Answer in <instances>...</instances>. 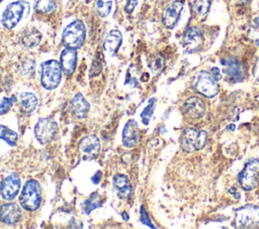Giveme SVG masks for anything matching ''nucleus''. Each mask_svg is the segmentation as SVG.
<instances>
[{
    "instance_id": "nucleus-1",
    "label": "nucleus",
    "mask_w": 259,
    "mask_h": 229,
    "mask_svg": "<svg viewBox=\"0 0 259 229\" xmlns=\"http://www.w3.org/2000/svg\"><path fill=\"white\" fill-rule=\"evenodd\" d=\"M20 206L27 211H35L41 203V189L37 181L28 180L19 197Z\"/></svg>"
},
{
    "instance_id": "nucleus-2",
    "label": "nucleus",
    "mask_w": 259,
    "mask_h": 229,
    "mask_svg": "<svg viewBox=\"0 0 259 229\" xmlns=\"http://www.w3.org/2000/svg\"><path fill=\"white\" fill-rule=\"evenodd\" d=\"M86 28L81 20H74L63 31L62 42L68 48L77 49L81 47L85 41Z\"/></svg>"
},
{
    "instance_id": "nucleus-3",
    "label": "nucleus",
    "mask_w": 259,
    "mask_h": 229,
    "mask_svg": "<svg viewBox=\"0 0 259 229\" xmlns=\"http://www.w3.org/2000/svg\"><path fill=\"white\" fill-rule=\"evenodd\" d=\"M207 139L205 131L194 128H186L182 131L179 142L180 147L185 152H193L204 147Z\"/></svg>"
},
{
    "instance_id": "nucleus-4",
    "label": "nucleus",
    "mask_w": 259,
    "mask_h": 229,
    "mask_svg": "<svg viewBox=\"0 0 259 229\" xmlns=\"http://www.w3.org/2000/svg\"><path fill=\"white\" fill-rule=\"evenodd\" d=\"M62 67L55 60L47 61L41 64V77L40 82L45 89L54 90L56 89L62 79Z\"/></svg>"
},
{
    "instance_id": "nucleus-5",
    "label": "nucleus",
    "mask_w": 259,
    "mask_h": 229,
    "mask_svg": "<svg viewBox=\"0 0 259 229\" xmlns=\"http://www.w3.org/2000/svg\"><path fill=\"white\" fill-rule=\"evenodd\" d=\"M234 225L238 228H259V206L247 205L237 209Z\"/></svg>"
},
{
    "instance_id": "nucleus-6",
    "label": "nucleus",
    "mask_w": 259,
    "mask_h": 229,
    "mask_svg": "<svg viewBox=\"0 0 259 229\" xmlns=\"http://www.w3.org/2000/svg\"><path fill=\"white\" fill-rule=\"evenodd\" d=\"M29 10V5L25 1H15L8 4L2 13L1 22L7 29H12L23 17L24 13Z\"/></svg>"
},
{
    "instance_id": "nucleus-7",
    "label": "nucleus",
    "mask_w": 259,
    "mask_h": 229,
    "mask_svg": "<svg viewBox=\"0 0 259 229\" xmlns=\"http://www.w3.org/2000/svg\"><path fill=\"white\" fill-rule=\"evenodd\" d=\"M238 182L244 190H253L259 182V160L250 159L238 176Z\"/></svg>"
},
{
    "instance_id": "nucleus-8",
    "label": "nucleus",
    "mask_w": 259,
    "mask_h": 229,
    "mask_svg": "<svg viewBox=\"0 0 259 229\" xmlns=\"http://www.w3.org/2000/svg\"><path fill=\"white\" fill-rule=\"evenodd\" d=\"M58 132V124L51 118H40L34 126V135L40 144L50 143Z\"/></svg>"
},
{
    "instance_id": "nucleus-9",
    "label": "nucleus",
    "mask_w": 259,
    "mask_h": 229,
    "mask_svg": "<svg viewBox=\"0 0 259 229\" xmlns=\"http://www.w3.org/2000/svg\"><path fill=\"white\" fill-rule=\"evenodd\" d=\"M194 88L206 97H214L219 92V85L213 76L205 71H201L197 74Z\"/></svg>"
},
{
    "instance_id": "nucleus-10",
    "label": "nucleus",
    "mask_w": 259,
    "mask_h": 229,
    "mask_svg": "<svg viewBox=\"0 0 259 229\" xmlns=\"http://www.w3.org/2000/svg\"><path fill=\"white\" fill-rule=\"evenodd\" d=\"M20 178L17 174H11L7 176L0 184V196L2 199L11 201L18 194L20 189Z\"/></svg>"
},
{
    "instance_id": "nucleus-11",
    "label": "nucleus",
    "mask_w": 259,
    "mask_h": 229,
    "mask_svg": "<svg viewBox=\"0 0 259 229\" xmlns=\"http://www.w3.org/2000/svg\"><path fill=\"white\" fill-rule=\"evenodd\" d=\"M183 10L182 1H174L164 10L162 14V22L165 27L173 28L180 19L181 12Z\"/></svg>"
},
{
    "instance_id": "nucleus-12",
    "label": "nucleus",
    "mask_w": 259,
    "mask_h": 229,
    "mask_svg": "<svg viewBox=\"0 0 259 229\" xmlns=\"http://www.w3.org/2000/svg\"><path fill=\"white\" fill-rule=\"evenodd\" d=\"M79 149L85 159L94 158L100 149V142L98 137L94 134L83 137L79 143Z\"/></svg>"
},
{
    "instance_id": "nucleus-13",
    "label": "nucleus",
    "mask_w": 259,
    "mask_h": 229,
    "mask_svg": "<svg viewBox=\"0 0 259 229\" xmlns=\"http://www.w3.org/2000/svg\"><path fill=\"white\" fill-rule=\"evenodd\" d=\"M22 212L17 204L6 203L0 206V221L7 225H14L20 221Z\"/></svg>"
},
{
    "instance_id": "nucleus-14",
    "label": "nucleus",
    "mask_w": 259,
    "mask_h": 229,
    "mask_svg": "<svg viewBox=\"0 0 259 229\" xmlns=\"http://www.w3.org/2000/svg\"><path fill=\"white\" fill-rule=\"evenodd\" d=\"M183 43L187 51L193 52L198 50L203 43V34L197 27L188 28L183 36Z\"/></svg>"
},
{
    "instance_id": "nucleus-15",
    "label": "nucleus",
    "mask_w": 259,
    "mask_h": 229,
    "mask_svg": "<svg viewBox=\"0 0 259 229\" xmlns=\"http://www.w3.org/2000/svg\"><path fill=\"white\" fill-rule=\"evenodd\" d=\"M224 71L229 80L233 82H240L245 77V70L243 65L236 58H229L223 61Z\"/></svg>"
},
{
    "instance_id": "nucleus-16",
    "label": "nucleus",
    "mask_w": 259,
    "mask_h": 229,
    "mask_svg": "<svg viewBox=\"0 0 259 229\" xmlns=\"http://www.w3.org/2000/svg\"><path fill=\"white\" fill-rule=\"evenodd\" d=\"M184 115L191 119H198L204 115L205 105L201 99L198 97L188 98L182 107Z\"/></svg>"
},
{
    "instance_id": "nucleus-17",
    "label": "nucleus",
    "mask_w": 259,
    "mask_h": 229,
    "mask_svg": "<svg viewBox=\"0 0 259 229\" xmlns=\"http://www.w3.org/2000/svg\"><path fill=\"white\" fill-rule=\"evenodd\" d=\"M140 139V129L137 122L133 119L128 120L122 130V144L127 147H134Z\"/></svg>"
},
{
    "instance_id": "nucleus-18",
    "label": "nucleus",
    "mask_w": 259,
    "mask_h": 229,
    "mask_svg": "<svg viewBox=\"0 0 259 229\" xmlns=\"http://www.w3.org/2000/svg\"><path fill=\"white\" fill-rule=\"evenodd\" d=\"M60 63L63 72L69 76L72 75L77 65V52L76 49L66 47L60 55Z\"/></svg>"
},
{
    "instance_id": "nucleus-19",
    "label": "nucleus",
    "mask_w": 259,
    "mask_h": 229,
    "mask_svg": "<svg viewBox=\"0 0 259 229\" xmlns=\"http://www.w3.org/2000/svg\"><path fill=\"white\" fill-rule=\"evenodd\" d=\"M71 112L76 119H84L89 112V103L82 94L77 93L71 102Z\"/></svg>"
},
{
    "instance_id": "nucleus-20",
    "label": "nucleus",
    "mask_w": 259,
    "mask_h": 229,
    "mask_svg": "<svg viewBox=\"0 0 259 229\" xmlns=\"http://www.w3.org/2000/svg\"><path fill=\"white\" fill-rule=\"evenodd\" d=\"M122 35L119 30L113 29L108 32L103 42V49L109 55H114L121 44Z\"/></svg>"
},
{
    "instance_id": "nucleus-21",
    "label": "nucleus",
    "mask_w": 259,
    "mask_h": 229,
    "mask_svg": "<svg viewBox=\"0 0 259 229\" xmlns=\"http://www.w3.org/2000/svg\"><path fill=\"white\" fill-rule=\"evenodd\" d=\"M113 187L117 191V196L122 200L127 199L132 194V187L130 181L124 175L118 174L113 177Z\"/></svg>"
},
{
    "instance_id": "nucleus-22",
    "label": "nucleus",
    "mask_w": 259,
    "mask_h": 229,
    "mask_svg": "<svg viewBox=\"0 0 259 229\" xmlns=\"http://www.w3.org/2000/svg\"><path fill=\"white\" fill-rule=\"evenodd\" d=\"M37 104H38V100L34 94L28 93V92H23L20 94L19 106L24 113L26 114L32 113L36 109Z\"/></svg>"
},
{
    "instance_id": "nucleus-23",
    "label": "nucleus",
    "mask_w": 259,
    "mask_h": 229,
    "mask_svg": "<svg viewBox=\"0 0 259 229\" xmlns=\"http://www.w3.org/2000/svg\"><path fill=\"white\" fill-rule=\"evenodd\" d=\"M40 39H41V34L36 29L26 30L21 37V41L23 45H25L26 47L36 46L39 43Z\"/></svg>"
},
{
    "instance_id": "nucleus-24",
    "label": "nucleus",
    "mask_w": 259,
    "mask_h": 229,
    "mask_svg": "<svg viewBox=\"0 0 259 229\" xmlns=\"http://www.w3.org/2000/svg\"><path fill=\"white\" fill-rule=\"evenodd\" d=\"M101 205H102L101 196L99 195L98 192H95L92 195H90V197L87 200L84 201L83 211L85 212V214H90L91 211L99 208Z\"/></svg>"
},
{
    "instance_id": "nucleus-25",
    "label": "nucleus",
    "mask_w": 259,
    "mask_h": 229,
    "mask_svg": "<svg viewBox=\"0 0 259 229\" xmlns=\"http://www.w3.org/2000/svg\"><path fill=\"white\" fill-rule=\"evenodd\" d=\"M34 9L41 14H52L56 10L54 0H34Z\"/></svg>"
},
{
    "instance_id": "nucleus-26",
    "label": "nucleus",
    "mask_w": 259,
    "mask_h": 229,
    "mask_svg": "<svg viewBox=\"0 0 259 229\" xmlns=\"http://www.w3.org/2000/svg\"><path fill=\"white\" fill-rule=\"evenodd\" d=\"M0 139L4 140L9 145H15L18 139V135L15 131L8 128L7 126L0 125Z\"/></svg>"
},
{
    "instance_id": "nucleus-27",
    "label": "nucleus",
    "mask_w": 259,
    "mask_h": 229,
    "mask_svg": "<svg viewBox=\"0 0 259 229\" xmlns=\"http://www.w3.org/2000/svg\"><path fill=\"white\" fill-rule=\"evenodd\" d=\"M210 0H194L193 11L199 17H203L209 10Z\"/></svg>"
},
{
    "instance_id": "nucleus-28",
    "label": "nucleus",
    "mask_w": 259,
    "mask_h": 229,
    "mask_svg": "<svg viewBox=\"0 0 259 229\" xmlns=\"http://www.w3.org/2000/svg\"><path fill=\"white\" fill-rule=\"evenodd\" d=\"M155 105H156V99L155 98H151L148 102V105L144 108V110L141 113V118L142 121L145 125H148L150 122V119L154 113V109H155Z\"/></svg>"
},
{
    "instance_id": "nucleus-29",
    "label": "nucleus",
    "mask_w": 259,
    "mask_h": 229,
    "mask_svg": "<svg viewBox=\"0 0 259 229\" xmlns=\"http://www.w3.org/2000/svg\"><path fill=\"white\" fill-rule=\"evenodd\" d=\"M112 0H96V10L101 17H106L111 10Z\"/></svg>"
},
{
    "instance_id": "nucleus-30",
    "label": "nucleus",
    "mask_w": 259,
    "mask_h": 229,
    "mask_svg": "<svg viewBox=\"0 0 259 229\" xmlns=\"http://www.w3.org/2000/svg\"><path fill=\"white\" fill-rule=\"evenodd\" d=\"M15 101H16L15 97L3 98L0 102V114H6L10 110V108L12 107V105Z\"/></svg>"
},
{
    "instance_id": "nucleus-31",
    "label": "nucleus",
    "mask_w": 259,
    "mask_h": 229,
    "mask_svg": "<svg viewBox=\"0 0 259 229\" xmlns=\"http://www.w3.org/2000/svg\"><path fill=\"white\" fill-rule=\"evenodd\" d=\"M164 64H165V61H164V58L162 55H156L153 60V62L151 63V68L154 70V71H160L163 67H164Z\"/></svg>"
},
{
    "instance_id": "nucleus-32",
    "label": "nucleus",
    "mask_w": 259,
    "mask_h": 229,
    "mask_svg": "<svg viewBox=\"0 0 259 229\" xmlns=\"http://www.w3.org/2000/svg\"><path fill=\"white\" fill-rule=\"evenodd\" d=\"M141 222L143 224H145V225L150 226V227H154L152 225V223H151V221H150V219L148 217V214H147V212H146V210H145V208L143 206L141 207Z\"/></svg>"
},
{
    "instance_id": "nucleus-33",
    "label": "nucleus",
    "mask_w": 259,
    "mask_h": 229,
    "mask_svg": "<svg viewBox=\"0 0 259 229\" xmlns=\"http://www.w3.org/2000/svg\"><path fill=\"white\" fill-rule=\"evenodd\" d=\"M138 1H139V0H126L125 6H124L125 12L128 13V14H131V13L134 11V9L136 8V6H137V4H138Z\"/></svg>"
},
{
    "instance_id": "nucleus-34",
    "label": "nucleus",
    "mask_w": 259,
    "mask_h": 229,
    "mask_svg": "<svg viewBox=\"0 0 259 229\" xmlns=\"http://www.w3.org/2000/svg\"><path fill=\"white\" fill-rule=\"evenodd\" d=\"M210 73H211V75L213 76V78H214L217 81H218V80H221L222 75H221V72H220V69H219V68H217V67L211 68Z\"/></svg>"
},
{
    "instance_id": "nucleus-35",
    "label": "nucleus",
    "mask_w": 259,
    "mask_h": 229,
    "mask_svg": "<svg viewBox=\"0 0 259 229\" xmlns=\"http://www.w3.org/2000/svg\"><path fill=\"white\" fill-rule=\"evenodd\" d=\"M101 177H102V173H101L100 170H97V171L95 173V175L91 178V181L93 182V184L97 185V184H99V182L101 181Z\"/></svg>"
},
{
    "instance_id": "nucleus-36",
    "label": "nucleus",
    "mask_w": 259,
    "mask_h": 229,
    "mask_svg": "<svg viewBox=\"0 0 259 229\" xmlns=\"http://www.w3.org/2000/svg\"><path fill=\"white\" fill-rule=\"evenodd\" d=\"M253 74H254V77L257 81H259V59L256 61L255 63V66H254V70H253Z\"/></svg>"
},
{
    "instance_id": "nucleus-37",
    "label": "nucleus",
    "mask_w": 259,
    "mask_h": 229,
    "mask_svg": "<svg viewBox=\"0 0 259 229\" xmlns=\"http://www.w3.org/2000/svg\"><path fill=\"white\" fill-rule=\"evenodd\" d=\"M122 217H123V219H124V220H127V219H128V217H127V214H126V213H122Z\"/></svg>"
},
{
    "instance_id": "nucleus-38",
    "label": "nucleus",
    "mask_w": 259,
    "mask_h": 229,
    "mask_svg": "<svg viewBox=\"0 0 259 229\" xmlns=\"http://www.w3.org/2000/svg\"><path fill=\"white\" fill-rule=\"evenodd\" d=\"M84 1H85V2H86V3H89V2H91V1H92V0H84Z\"/></svg>"
},
{
    "instance_id": "nucleus-39",
    "label": "nucleus",
    "mask_w": 259,
    "mask_h": 229,
    "mask_svg": "<svg viewBox=\"0 0 259 229\" xmlns=\"http://www.w3.org/2000/svg\"><path fill=\"white\" fill-rule=\"evenodd\" d=\"M163 1H167V0H163Z\"/></svg>"
},
{
    "instance_id": "nucleus-40",
    "label": "nucleus",
    "mask_w": 259,
    "mask_h": 229,
    "mask_svg": "<svg viewBox=\"0 0 259 229\" xmlns=\"http://www.w3.org/2000/svg\"><path fill=\"white\" fill-rule=\"evenodd\" d=\"M245 1H248V0H245Z\"/></svg>"
},
{
    "instance_id": "nucleus-41",
    "label": "nucleus",
    "mask_w": 259,
    "mask_h": 229,
    "mask_svg": "<svg viewBox=\"0 0 259 229\" xmlns=\"http://www.w3.org/2000/svg\"><path fill=\"white\" fill-rule=\"evenodd\" d=\"M0 1H1V0H0Z\"/></svg>"
}]
</instances>
